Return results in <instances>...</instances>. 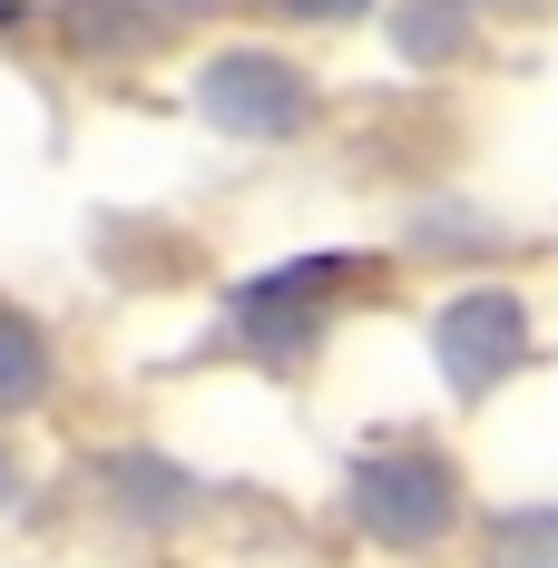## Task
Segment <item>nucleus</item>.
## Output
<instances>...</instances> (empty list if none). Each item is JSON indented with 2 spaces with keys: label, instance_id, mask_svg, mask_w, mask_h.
I'll return each instance as SVG.
<instances>
[{
  "label": "nucleus",
  "instance_id": "nucleus-1",
  "mask_svg": "<svg viewBox=\"0 0 558 568\" xmlns=\"http://www.w3.org/2000/svg\"><path fill=\"white\" fill-rule=\"evenodd\" d=\"M343 519L373 549H392V559H442L450 539L470 529V480H460V460L442 442L392 432V442H373L343 470Z\"/></svg>",
  "mask_w": 558,
  "mask_h": 568
},
{
  "label": "nucleus",
  "instance_id": "nucleus-2",
  "mask_svg": "<svg viewBox=\"0 0 558 568\" xmlns=\"http://www.w3.org/2000/svg\"><path fill=\"white\" fill-rule=\"evenodd\" d=\"M363 284V255H294V265H265V275H245L225 294V343L235 353H255V363H275L294 373L324 324H334V304Z\"/></svg>",
  "mask_w": 558,
  "mask_h": 568
},
{
  "label": "nucleus",
  "instance_id": "nucleus-3",
  "mask_svg": "<svg viewBox=\"0 0 558 568\" xmlns=\"http://www.w3.org/2000/svg\"><path fill=\"white\" fill-rule=\"evenodd\" d=\"M432 363H442L450 402H490L500 383H519V373L539 363L529 294H519V284H460L442 314H432Z\"/></svg>",
  "mask_w": 558,
  "mask_h": 568
},
{
  "label": "nucleus",
  "instance_id": "nucleus-4",
  "mask_svg": "<svg viewBox=\"0 0 558 568\" xmlns=\"http://www.w3.org/2000/svg\"><path fill=\"white\" fill-rule=\"evenodd\" d=\"M196 118L225 128V138H245V148H284V138L314 128V79L284 50L245 40V50H216L196 69Z\"/></svg>",
  "mask_w": 558,
  "mask_h": 568
},
{
  "label": "nucleus",
  "instance_id": "nucleus-5",
  "mask_svg": "<svg viewBox=\"0 0 558 568\" xmlns=\"http://www.w3.org/2000/svg\"><path fill=\"white\" fill-rule=\"evenodd\" d=\"M59 402V343L40 314H20V304H0V422H30V412H50Z\"/></svg>",
  "mask_w": 558,
  "mask_h": 568
},
{
  "label": "nucleus",
  "instance_id": "nucleus-6",
  "mask_svg": "<svg viewBox=\"0 0 558 568\" xmlns=\"http://www.w3.org/2000/svg\"><path fill=\"white\" fill-rule=\"evenodd\" d=\"M480 559H490V568H558V500L490 510V519H480Z\"/></svg>",
  "mask_w": 558,
  "mask_h": 568
},
{
  "label": "nucleus",
  "instance_id": "nucleus-7",
  "mask_svg": "<svg viewBox=\"0 0 558 568\" xmlns=\"http://www.w3.org/2000/svg\"><path fill=\"white\" fill-rule=\"evenodd\" d=\"M284 20H324V30H353V20H373V0H275Z\"/></svg>",
  "mask_w": 558,
  "mask_h": 568
},
{
  "label": "nucleus",
  "instance_id": "nucleus-8",
  "mask_svg": "<svg viewBox=\"0 0 558 568\" xmlns=\"http://www.w3.org/2000/svg\"><path fill=\"white\" fill-rule=\"evenodd\" d=\"M10 500H20V460L0 452V510H10Z\"/></svg>",
  "mask_w": 558,
  "mask_h": 568
}]
</instances>
